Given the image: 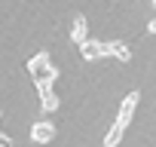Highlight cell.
Listing matches in <instances>:
<instances>
[{
  "instance_id": "cell-9",
  "label": "cell",
  "mask_w": 156,
  "mask_h": 147,
  "mask_svg": "<svg viewBox=\"0 0 156 147\" xmlns=\"http://www.w3.org/2000/svg\"><path fill=\"white\" fill-rule=\"evenodd\" d=\"M147 31H150V34H156V19H150V22H147Z\"/></svg>"
},
{
  "instance_id": "cell-6",
  "label": "cell",
  "mask_w": 156,
  "mask_h": 147,
  "mask_svg": "<svg viewBox=\"0 0 156 147\" xmlns=\"http://www.w3.org/2000/svg\"><path fill=\"white\" fill-rule=\"evenodd\" d=\"M40 92V107H43V113H55L58 110V95H55V86H43V89H37Z\"/></svg>"
},
{
  "instance_id": "cell-1",
  "label": "cell",
  "mask_w": 156,
  "mask_h": 147,
  "mask_svg": "<svg viewBox=\"0 0 156 147\" xmlns=\"http://www.w3.org/2000/svg\"><path fill=\"white\" fill-rule=\"evenodd\" d=\"M28 77H31V83H34L37 89H43V86H55L58 70H55L49 52H37V55L28 58Z\"/></svg>"
},
{
  "instance_id": "cell-2",
  "label": "cell",
  "mask_w": 156,
  "mask_h": 147,
  "mask_svg": "<svg viewBox=\"0 0 156 147\" xmlns=\"http://www.w3.org/2000/svg\"><path fill=\"white\" fill-rule=\"evenodd\" d=\"M28 135H31L34 144H49V141L55 138V123H52V120H34Z\"/></svg>"
},
{
  "instance_id": "cell-4",
  "label": "cell",
  "mask_w": 156,
  "mask_h": 147,
  "mask_svg": "<svg viewBox=\"0 0 156 147\" xmlns=\"http://www.w3.org/2000/svg\"><path fill=\"white\" fill-rule=\"evenodd\" d=\"M70 40L76 43V46H86L92 37H89V25H86V16H76L73 22H70Z\"/></svg>"
},
{
  "instance_id": "cell-3",
  "label": "cell",
  "mask_w": 156,
  "mask_h": 147,
  "mask_svg": "<svg viewBox=\"0 0 156 147\" xmlns=\"http://www.w3.org/2000/svg\"><path fill=\"white\" fill-rule=\"evenodd\" d=\"M138 101H141V92H129V95L122 98V104H119V113H116V123L129 126V120L135 117V107H138Z\"/></svg>"
},
{
  "instance_id": "cell-7",
  "label": "cell",
  "mask_w": 156,
  "mask_h": 147,
  "mask_svg": "<svg viewBox=\"0 0 156 147\" xmlns=\"http://www.w3.org/2000/svg\"><path fill=\"white\" fill-rule=\"evenodd\" d=\"M107 52H110L113 58H119V61H132V49H129L126 40H110V43H107Z\"/></svg>"
},
{
  "instance_id": "cell-8",
  "label": "cell",
  "mask_w": 156,
  "mask_h": 147,
  "mask_svg": "<svg viewBox=\"0 0 156 147\" xmlns=\"http://www.w3.org/2000/svg\"><path fill=\"white\" fill-rule=\"evenodd\" d=\"M122 135H126V126L113 120V126H110V129L104 132V144H101V147H116V144L122 141Z\"/></svg>"
},
{
  "instance_id": "cell-5",
  "label": "cell",
  "mask_w": 156,
  "mask_h": 147,
  "mask_svg": "<svg viewBox=\"0 0 156 147\" xmlns=\"http://www.w3.org/2000/svg\"><path fill=\"white\" fill-rule=\"evenodd\" d=\"M104 55H110V52H107V43L89 40L86 46H80V58H86V61H98V58H104Z\"/></svg>"
}]
</instances>
